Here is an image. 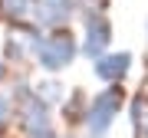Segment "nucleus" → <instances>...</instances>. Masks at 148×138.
Instances as JSON below:
<instances>
[{"mask_svg":"<svg viewBox=\"0 0 148 138\" xmlns=\"http://www.w3.org/2000/svg\"><path fill=\"white\" fill-rule=\"evenodd\" d=\"M132 118H135V128L148 138V109H145V102L142 99H135V109H132Z\"/></svg>","mask_w":148,"mask_h":138,"instance_id":"8","label":"nucleus"},{"mask_svg":"<svg viewBox=\"0 0 148 138\" xmlns=\"http://www.w3.org/2000/svg\"><path fill=\"white\" fill-rule=\"evenodd\" d=\"M33 3L36 0H0V10L10 16V20H23V16L33 13Z\"/></svg>","mask_w":148,"mask_h":138,"instance_id":"6","label":"nucleus"},{"mask_svg":"<svg viewBox=\"0 0 148 138\" xmlns=\"http://www.w3.org/2000/svg\"><path fill=\"white\" fill-rule=\"evenodd\" d=\"M119 109H122V89H119V82H115V85H109V89H102L99 96L86 105V128H89V135L102 138L112 128Z\"/></svg>","mask_w":148,"mask_h":138,"instance_id":"2","label":"nucleus"},{"mask_svg":"<svg viewBox=\"0 0 148 138\" xmlns=\"http://www.w3.org/2000/svg\"><path fill=\"white\" fill-rule=\"evenodd\" d=\"M7 72H10V66H7V59H0V82L7 79Z\"/></svg>","mask_w":148,"mask_h":138,"instance_id":"11","label":"nucleus"},{"mask_svg":"<svg viewBox=\"0 0 148 138\" xmlns=\"http://www.w3.org/2000/svg\"><path fill=\"white\" fill-rule=\"evenodd\" d=\"M76 56H79V43H76V36L66 27H56V30L43 33V36L33 43V59H36V66L46 69V72H59V69L73 66Z\"/></svg>","mask_w":148,"mask_h":138,"instance_id":"1","label":"nucleus"},{"mask_svg":"<svg viewBox=\"0 0 148 138\" xmlns=\"http://www.w3.org/2000/svg\"><path fill=\"white\" fill-rule=\"evenodd\" d=\"M33 92H36V99H43L46 105H56V102H63V89H59V82H53V79L40 82Z\"/></svg>","mask_w":148,"mask_h":138,"instance_id":"7","label":"nucleus"},{"mask_svg":"<svg viewBox=\"0 0 148 138\" xmlns=\"http://www.w3.org/2000/svg\"><path fill=\"white\" fill-rule=\"evenodd\" d=\"M82 20H86V36H82V46L79 49L89 59H99L109 49V43H112V23H109V16L102 10H92V7H86Z\"/></svg>","mask_w":148,"mask_h":138,"instance_id":"3","label":"nucleus"},{"mask_svg":"<svg viewBox=\"0 0 148 138\" xmlns=\"http://www.w3.org/2000/svg\"><path fill=\"white\" fill-rule=\"evenodd\" d=\"M79 10V0H36L33 3V20L46 30H56V27H66L69 20Z\"/></svg>","mask_w":148,"mask_h":138,"instance_id":"4","label":"nucleus"},{"mask_svg":"<svg viewBox=\"0 0 148 138\" xmlns=\"http://www.w3.org/2000/svg\"><path fill=\"white\" fill-rule=\"evenodd\" d=\"M86 7H92V10H106L109 7V0H82Z\"/></svg>","mask_w":148,"mask_h":138,"instance_id":"10","label":"nucleus"},{"mask_svg":"<svg viewBox=\"0 0 148 138\" xmlns=\"http://www.w3.org/2000/svg\"><path fill=\"white\" fill-rule=\"evenodd\" d=\"M128 69H132V53H102L95 59V76L109 85L122 82L128 76Z\"/></svg>","mask_w":148,"mask_h":138,"instance_id":"5","label":"nucleus"},{"mask_svg":"<svg viewBox=\"0 0 148 138\" xmlns=\"http://www.w3.org/2000/svg\"><path fill=\"white\" fill-rule=\"evenodd\" d=\"M10 115H13V102L7 99V96H0V128L10 122Z\"/></svg>","mask_w":148,"mask_h":138,"instance_id":"9","label":"nucleus"}]
</instances>
